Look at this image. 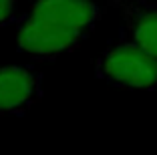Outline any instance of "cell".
I'll list each match as a JSON object with an SVG mask.
<instances>
[{
	"label": "cell",
	"mask_w": 157,
	"mask_h": 155,
	"mask_svg": "<svg viewBox=\"0 0 157 155\" xmlns=\"http://www.w3.org/2000/svg\"><path fill=\"white\" fill-rule=\"evenodd\" d=\"M127 32L129 38L157 59V10L133 6L127 8Z\"/></svg>",
	"instance_id": "obj_4"
},
{
	"label": "cell",
	"mask_w": 157,
	"mask_h": 155,
	"mask_svg": "<svg viewBox=\"0 0 157 155\" xmlns=\"http://www.w3.org/2000/svg\"><path fill=\"white\" fill-rule=\"evenodd\" d=\"M16 4H18V0H0V26H6L14 20Z\"/></svg>",
	"instance_id": "obj_5"
},
{
	"label": "cell",
	"mask_w": 157,
	"mask_h": 155,
	"mask_svg": "<svg viewBox=\"0 0 157 155\" xmlns=\"http://www.w3.org/2000/svg\"><path fill=\"white\" fill-rule=\"evenodd\" d=\"M99 79L125 89H157V59L135 45L131 38L111 45L97 59Z\"/></svg>",
	"instance_id": "obj_1"
},
{
	"label": "cell",
	"mask_w": 157,
	"mask_h": 155,
	"mask_svg": "<svg viewBox=\"0 0 157 155\" xmlns=\"http://www.w3.org/2000/svg\"><path fill=\"white\" fill-rule=\"evenodd\" d=\"M28 12L89 37L103 10L95 0H33Z\"/></svg>",
	"instance_id": "obj_3"
},
{
	"label": "cell",
	"mask_w": 157,
	"mask_h": 155,
	"mask_svg": "<svg viewBox=\"0 0 157 155\" xmlns=\"http://www.w3.org/2000/svg\"><path fill=\"white\" fill-rule=\"evenodd\" d=\"M42 99V75L26 64H0V115H24Z\"/></svg>",
	"instance_id": "obj_2"
}]
</instances>
